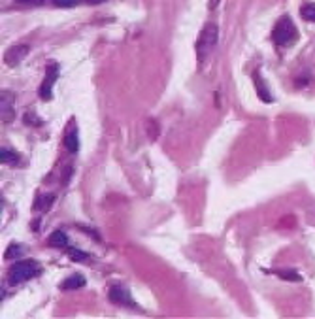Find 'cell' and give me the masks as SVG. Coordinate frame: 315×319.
<instances>
[{
  "instance_id": "obj_1",
  "label": "cell",
  "mask_w": 315,
  "mask_h": 319,
  "mask_svg": "<svg viewBox=\"0 0 315 319\" xmlns=\"http://www.w3.org/2000/svg\"><path fill=\"white\" fill-rule=\"evenodd\" d=\"M42 272V266L38 264L36 261L32 259H25V261H17L13 262L8 270V282L11 285H19V284H25L29 280H32L34 276Z\"/></svg>"
},
{
  "instance_id": "obj_2",
  "label": "cell",
  "mask_w": 315,
  "mask_h": 319,
  "mask_svg": "<svg viewBox=\"0 0 315 319\" xmlns=\"http://www.w3.org/2000/svg\"><path fill=\"white\" fill-rule=\"evenodd\" d=\"M217 40H219V29H217V25L208 23L202 29L198 40H196V57H198V63H204L208 59V55L217 46Z\"/></svg>"
},
{
  "instance_id": "obj_3",
  "label": "cell",
  "mask_w": 315,
  "mask_h": 319,
  "mask_svg": "<svg viewBox=\"0 0 315 319\" xmlns=\"http://www.w3.org/2000/svg\"><path fill=\"white\" fill-rule=\"evenodd\" d=\"M296 27H294L293 19L289 17V15H283L282 19L278 21V25L274 27V42L278 44V46H285V44H289V42H293L296 40Z\"/></svg>"
},
{
  "instance_id": "obj_4",
  "label": "cell",
  "mask_w": 315,
  "mask_h": 319,
  "mask_svg": "<svg viewBox=\"0 0 315 319\" xmlns=\"http://www.w3.org/2000/svg\"><path fill=\"white\" fill-rule=\"evenodd\" d=\"M57 78H59V64L57 63H49L47 68H45V80L40 85V98L42 100H51V91H53V85H55Z\"/></svg>"
},
{
  "instance_id": "obj_5",
  "label": "cell",
  "mask_w": 315,
  "mask_h": 319,
  "mask_svg": "<svg viewBox=\"0 0 315 319\" xmlns=\"http://www.w3.org/2000/svg\"><path fill=\"white\" fill-rule=\"evenodd\" d=\"M108 298L112 302H115V304H119V306L134 308V300L130 296V291L126 287H123V285H112L110 291H108Z\"/></svg>"
},
{
  "instance_id": "obj_6",
  "label": "cell",
  "mask_w": 315,
  "mask_h": 319,
  "mask_svg": "<svg viewBox=\"0 0 315 319\" xmlns=\"http://www.w3.org/2000/svg\"><path fill=\"white\" fill-rule=\"evenodd\" d=\"M29 55V46H13L4 53V63L8 66H15L17 63H21L23 59Z\"/></svg>"
},
{
  "instance_id": "obj_7",
  "label": "cell",
  "mask_w": 315,
  "mask_h": 319,
  "mask_svg": "<svg viewBox=\"0 0 315 319\" xmlns=\"http://www.w3.org/2000/svg\"><path fill=\"white\" fill-rule=\"evenodd\" d=\"M85 278L81 276V274H72V276H68L66 280L61 284V289L63 291H74V289H81V287H85Z\"/></svg>"
},
{
  "instance_id": "obj_8",
  "label": "cell",
  "mask_w": 315,
  "mask_h": 319,
  "mask_svg": "<svg viewBox=\"0 0 315 319\" xmlns=\"http://www.w3.org/2000/svg\"><path fill=\"white\" fill-rule=\"evenodd\" d=\"M11 102H13V95L10 91H2V119L8 123L13 119V108H11Z\"/></svg>"
},
{
  "instance_id": "obj_9",
  "label": "cell",
  "mask_w": 315,
  "mask_h": 319,
  "mask_svg": "<svg viewBox=\"0 0 315 319\" xmlns=\"http://www.w3.org/2000/svg\"><path fill=\"white\" fill-rule=\"evenodd\" d=\"M255 85H257V91H259V96L264 100V102H272V95H270V89L266 87V83L262 80V76H260L259 72H255Z\"/></svg>"
},
{
  "instance_id": "obj_10",
  "label": "cell",
  "mask_w": 315,
  "mask_h": 319,
  "mask_svg": "<svg viewBox=\"0 0 315 319\" xmlns=\"http://www.w3.org/2000/svg\"><path fill=\"white\" fill-rule=\"evenodd\" d=\"M64 148L70 151V153H78L79 151V134L76 128H72L64 136Z\"/></svg>"
},
{
  "instance_id": "obj_11",
  "label": "cell",
  "mask_w": 315,
  "mask_h": 319,
  "mask_svg": "<svg viewBox=\"0 0 315 319\" xmlns=\"http://www.w3.org/2000/svg\"><path fill=\"white\" fill-rule=\"evenodd\" d=\"M55 202V196L53 194H42V196H38L36 198V202H34V210H38V212H45V210H49L51 206Z\"/></svg>"
},
{
  "instance_id": "obj_12",
  "label": "cell",
  "mask_w": 315,
  "mask_h": 319,
  "mask_svg": "<svg viewBox=\"0 0 315 319\" xmlns=\"http://www.w3.org/2000/svg\"><path fill=\"white\" fill-rule=\"evenodd\" d=\"M47 242L51 244V246H55V248H68V236L64 234V230H55Z\"/></svg>"
},
{
  "instance_id": "obj_13",
  "label": "cell",
  "mask_w": 315,
  "mask_h": 319,
  "mask_svg": "<svg viewBox=\"0 0 315 319\" xmlns=\"http://www.w3.org/2000/svg\"><path fill=\"white\" fill-rule=\"evenodd\" d=\"M0 160L4 164H17L19 162V153L15 149H10V148H2L0 151Z\"/></svg>"
},
{
  "instance_id": "obj_14",
  "label": "cell",
  "mask_w": 315,
  "mask_h": 319,
  "mask_svg": "<svg viewBox=\"0 0 315 319\" xmlns=\"http://www.w3.org/2000/svg\"><path fill=\"white\" fill-rule=\"evenodd\" d=\"M66 251H68V255H70V259H72V261H76V262H83V261H87V259H89V253L78 250V248H70V246H68Z\"/></svg>"
},
{
  "instance_id": "obj_15",
  "label": "cell",
  "mask_w": 315,
  "mask_h": 319,
  "mask_svg": "<svg viewBox=\"0 0 315 319\" xmlns=\"http://www.w3.org/2000/svg\"><path fill=\"white\" fill-rule=\"evenodd\" d=\"M300 15L304 17L306 21H312V23H315V4H314V2H308V4H304V6L300 8Z\"/></svg>"
},
{
  "instance_id": "obj_16",
  "label": "cell",
  "mask_w": 315,
  "mask_h": 319,
  "mask_svg": "<svg viewBox=\"0 0 315 319\" xmlns=\"http://www.w3.org/2000/svg\"><path fill=\"white\" fill-rule=\"evenodd\" d=\"M23 255V248L19 244H10L8 250L4 251V259H19Z\"/></svg>"
},
{
  "instance_id": "obj_17",
  "label": "cell",
  "mask_w": 315,
  "mask_h": 319,
  "mask_svg": "<svg viewBox=\"0 0 315 319\" xmlns=\"http://www.w3.org/2000/svg\"><path fill=\"white\" fill-rule=\"evenodd\" d=\"M23 121H25L29 127H42V123H44V121H42L36 114H32V112H27V114L23 115Z\"/></svg>"
},
{
  "instance_id": "obj_18",
  "label": "cell",
  "mask_w": 315,
  "mask_h": 319,
  "mask_svg": "<svg viewBox=\"0 0 315 319\" xmlns=\"http://www.w3.org/2000/svg\"><path fill=\"white\" fill-rule=\"evenodd\" d=\"M278 276L282 280H291V282H300L302 280V276L296 272V270H282V272H278Z\"/></svg>"
},
{
  "instance_id": "obj_19",
  "label": "cell",
  "mask_w": 315,
  "mask_h": 319,
  "mask_svg": "<svg viewBox=\"0 0 315 319\" xmlns=\"http://www.w3.org/2000/svg\"><path fill=\"white\" fill-rule=\"evenodd\" d=\"M57 8H76L79 4V0H53Z\"/></svg>"
},
{
  "instance_id": "obj_20",
  "label": "cell",
  "mask_w": 315,
  "mask_h": 319,
  "mask_svg": "<svg viewBox=\"0 0 315 319\" xmlns=\"http://www.w3.org/2000/svg\"><path fill=\"white\" fill-rule=\"evenodd\" d=\"M17 2H21V4H42L44 0H17Z\"/></svg>"
},
{
  "instance_id": "obj_21",
  "label": "cell",
  "mask_w": 315,
  "mask_h": 319,
  "mask_svg": "<svg viewBox=\"0 0 315 319\" xmlns=\"http://www.w3.org/2000/svg\"><path fill=\"white\" fill-rule=\"evenodd\" d=\"M87 2H89V4H102L104 0H87Z\"/></svg>"
}]
</instances>
